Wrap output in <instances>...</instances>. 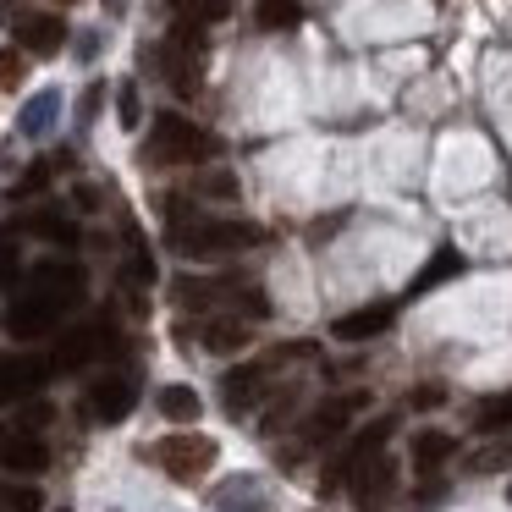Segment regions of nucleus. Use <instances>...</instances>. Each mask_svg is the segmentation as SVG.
<instances>
[{
  "instance_id": "f257e3e1",
  "label": "nucleus",
  "mask_w": 512,
  "mask_h": 512,
  "mask_svg": "<svg viewBox=\"0 0 512 512\" xmlns=\"http://www.w3.org/2000/svg\"><path fill=\"white\" fill-rule=\"evenodd\" d=\"M265 232L254 221H215V215H188V204L171 199V248L182 259H226L243 254V248H259Z\"/></svg>"
},
{
  "instance_id": "f03ea898",
  "label": "nucleus",
  "mask_w": 512,
  "mask_h": 512,
  "mask_svg": "<svg viewBox=\"0 0 512 512\" xmlns=\"http://www.w3.org/2000/svg\"><path fill=\"white\" fill-rule=\"evenodd\" d=\"M215 155H221L215 133H204L199 122H188L177 111H160L155 127H149V144H144V160H155V166H204Z\"/></svg>"
},
{
  "instance_id": "7ed1b4c3",
  "label": "nucleus",
  "mask_w": 512,
  "mask_h": 512,
  "mask_svg": "<svg viewBox=\"0 0 512 512\" xmlns=\"http://www.w3.org/2000/svg\"><path fill=\"white\" fill-rule=\"evenodd\" d=\"M171 292H177V303H188V309H232V314H254V320H265V314H270L265 292H259V287H237V281L182 276Z\"/></svg>"
},
{
  "instance_id": "20e7f679",
  "label": "nucleus",
  "mask_w": 512,
  "mask_h": 512,
  "mask_svg": "<svg viewBox=\"0 0 512 512\" xmlns=\"http://www.w3.org/2000/svg\"><path fill=\"white\" fill-rule=\"evenodd\" d=\"M149 457H155L177 485H193V479H204V468H215V441L210 435H193V430H177V435H160V441L149 446Z\"/></svg>"
},
{
  "instance_id": "39448f33",
  "label": "nucleus",
  "mask_w": 512,
  "mask_h": 512,
  "mask_svg": "<svg viewBox=\"0 0 512 512\" xmlns=\"http://www.w3.org/2000/svg\"><path fill=\"white\" fill-rule=\"evenodd\" d=\"M342 485L353 490V501H358L364 512H380V507L391 501V490H397V468H391V457L375 446V452L342 463Z\"/></svg>"
},
{
  "instance_id": "423d86ee",
  "label": "nucleus",
  "mask_w": 512,
  "mask_h": 512,
  "mask_svg": "<svg viewBox=\"0 0 512 512\" xmlns=\"http://www.w3.org/2000/svg\"><path fill=\"white\" fill-rule=\"evenodd\" d=\"M133 402H138V380L133 375H105V380H94V386H89L83 413L100 419V424H122L127 413H133Z\"/></svg>"
},
{
  "instance_id": "0eeeda50",
  "label": "nucleus",
  "mask_w": 512,
  "mask_h": 512,
  "mask_svg": "<svg viewBox=\"0 0 512 512\" xmlns=\"http://www.w3.org/2000/svg\"><path fill=\"white\" fill-rule=\"evenodd\" d=\"M61 320V303H50L45 292H23V298L6 309V331L23 336V342H34V336H50Z\"/></svg>"
},
{
  "instance_id": "6e6552de",
  "label": "nucleus",
  "mask_w": 512,
  "mask_h": 512,
  "mask_svg": "<svg viewBox=\"0 0 512 512\" xmlns=\"http://www.w3.org/2000/svg\"><path fill=\"white\" fill-rule=\"evenodd\" d=\"M188 336L204 347V353H243V347L254 342L243 314H204L199 325H188Z\"/></svg>"
},
{
  "instance_id": "1a4fd4ad",
  "label": "nucleus",
  "mask_w": 512,
  "mask_h": 512,
  "mask_svg": "<svg viewBox=\"0 0 512 512\" xmlns=\"http://www.w3.org/2000/svg\"><path fill=\"white\" fill-rule=\"evenodd\" d=\"M61 45H67V23H61V12L17 17V50H28V56H56Z\"/></svg>"
},
{
  "instance_id": "9d476101",
  "label": "nucleus",
  "mask_w": 512,
  "mask_h": 512,
  "mask_svg": "<svg viewBox=\"0 0 512 512\" xmlns=\"http://www.w3.org/2000/svg\"><path fill=\"white\" fill-rule=\"evenodd\" d=\"M50 364L45 358H0V402H23L45 391Z\"/></svg>"
},
{
  "instance_id": "9b49d317",
  "label": "nucleus",
  "mask_w": 512,
  "mask_h": 512,
  "mask_svg": "<svg viewBox=\"0 0 512 512\" xmlns=\"http://www.w3.org/2000/svg\"><path fill=\"white\" fill-rule=\"evenodd\" d=\"M34 292H45L50 303L72 309V303H83V270L78 265H61V259H45V265L34 270Z\"/></svg>"
},
{
  "instance_id": "f8f14e48",
  "label": "nucleus",
  "mask_w": 512,
  "mask_h": 512,
  "mask_svg": "<svg viewBox=\"0 0 512 512\" xmlns=\"http://www.w3.org/2000/svg\"><path fill=\"white\" fill-rule=\"evenodd\" d=\"M105 347H116L105 325H78V331H67V336H61V347H56V364H61V369H83L94 353H105Z\"/></svg>"
},
{
  "instance_id": "ddd939ff",
  "label": "nucleus",
  "mask_w": 512,
  "mask_h": 512,
  "mask_svg": "<svg viewBox=\"0 0 512 512\" xmlns=\"http://www.w3.org/2000/svg\"><path fill=\"white\" fill-rule=\"evenodd\" d=\"M364 408V397H342V402H325V408L309 413V424H303V441H336V435H347V419Z\"/></svg>"
},
{
  "instance_id": "4468645a",
  "label": "nucleus",
  "mask_w": 512,
  "mask_h": 512,
  "mask_svg": "<svg viewBox=\"0 0 512 512\" xmlns=\"http://www.w3.org/2000/svg\"><path fill=\"white\" fill-rule=\"evenodd\" d=\"M386 325H391L386 303H364V309H353V314H336L331 336H336V342H369V336H380Z\"/></svg>"
},
{
  "instance_id": "2eb2a0df",
  "label": "nucleus",
  "mask_w": 512,
  "mask_h": 512,
  "mask_svg": "<svg viewBox=\"0 0 512 512\" xmlns=\"http://www.w3.org/2000/svg\"><path fill=\"white\" fill-rule=\"evenodd\" d=\"M0 463L12 468V474H45L50 468V452H45V441H39V435H17V441H6L0 446Z\"/></svg>"
},
{
  "instance_id": "dca6fc26",
  "label": "nucleus",
  "mask_w": 512,
  "mask_h": 512,
  "mask_svg": "<svg viewBox=\"0 0 512 512\" xmlns=\"http://www.w3.org/2000/svg\"><path fill=\"white\" fill-rule=\"evenodd\" d=\"M265 380H270V364L232 369V375H226V408H232V413H243L248 402H259V397H265Z\"/></svg>"
},
{
  "instance_id": "f3484780",
  "label": "nucleus",
  "mask_w": 512,
  "mask_h": 512,
  "mask_svg": "<svg viewBox=\"0 0 512 512\" xmlns=\"http://www.w3.org/2000/svg\"><path fill=\"white\" fill-rule=\"evenodd\" d=\"M56 116H61V94L56 89H39L34 100L23 105V116H17V133H23V138H45L50 127H56Z\"/></svg>"
},
{
  "instance_id": "a211bd4d",
  "label": "nucleus",
  "mask_w": 512,
  "mask_h": 512,
  "mask_svg": "<svg viewBox=\"0 0 512 512\" xmlns=\"http://www.w3.org/2000/svg\"><path fill=\"white\" fill-rule=\"evenodd\" d=\"M254 23L265 28V34H287V28L303 23V6H298V0H259Z\"/></svg>"
},
{
  "instance_id": "6ab92c4d",
  "label": "nucleus",
  "mask_w": 512,
  "mask_h": 512,
  "mask_svg": "<svg viewBox=\"0 0 512 512\" xmlns=\"http://www.w3.org/2000/svg\"><path fill=\"white\" fill-rule=\"evenodd\" d=\"M160 413H166L171 424H193L204 413V402H199V391H188V386H160Z\"/></svg>"
},
{
  "instance_id": "aec40b11",
  "label": "nucleus",
  "mask_w": 512,
  "mask_h": 512,
  "mask_svg": "<svg viewBox=\"0 0 512 512\" xmlns=\"http://www.w3.org/2000/svg\"><path fill=\"white\" fill-rule=\"evenodd\" d=\"M474 430H479V435H507V430H512V391L479 402V408H474Z\"/></svg>"
},
{
  "instance_id": "412c9836",
  "label": "nucleus",
  "mask_w": 512,
  "mask_h": 512,
  "mask_svg": "<svg viewBox=\"0 0 512 512\" xmlns=\"http://www.w3.org/2000/svg\"><path fill=\"white\" fill-rule=\"evenodd\" d=\"M177 17H188V23H199V28H215V23H226L232 17V0H166Z\"/></svg>"
},
{
  "instance_id": "4be33fe9",
  "label": "nucleus",
  "mask_w": 512,
  "mask_h": 512,
  "mask_svg": "<svg viewBox=\"0 0 512 512\" xmlns=\"http://www.w3.org/2000/svg\"><path fill=\"white\" fill-rule=\"evenodd\" d=\"M215 507L221 512H265V496H259V485H248V479H232V485L215 490Z\"/></svg>"
},
{
  "instance_id": "5701e85b",
  "label": "nucleus",
  "mask_w": 512,
  "mask_h": 512,
  "mask_svg": "<svg viewBox=\"0 0 512 512\" xmlns=\"http://www.w3.org/2000/svg\"><path fill=\"white\" fill-rule=\"evenodd\" d=\"M452 452H457V441H452V435H441V430H424L419 441H413V463H419V468H441Z\"/></svg>"
},
{
  "instance_id": "b1692460",
  "label": "nucleus",
  "mask_w": 512,
  "mask_h": 512,
  "mask_svg": "<svg viewBox=\"0 0 512 512\" xmlns=\"http://www.w3.org/2000/svg\"><path fill=\"white\" fill-rule=\"evenodd\" d=\"M457 270H463V254H457V248H441V254H435V265L419 270V281H413V298H424V292L441 287L446 276H457Z\"/></svg>"
},
{
  "instance_id": "393cba45",
  "label": "nucleus",
  "mask_w": 512,
  "mask_h": 512,
  "mask_svg": "<svg viewBox=\"0 0 512 512\" xmlns=\"http://www.w3.org/2000/svg\"><path fill=\"white\" fill-rule=\"evenodd\" d=\"M501 468H512V435H501V441L479 446V452L468 457V474H501Z\"/></svg>"
},
{
  "instance_id": "a878e982",
  "label": "nucleus",
  "mask_w": 512,
  "mask_h": 512,
  "mask_svg": "<svg viewBox=\"0 0 512 512\" xmlns=\"http://www.w3.org/2000/svg\"><path fill=\"white\" fill-rule=\"evenodd\" d=\"M0 507L6 512H45L39 485H0Z\"/></svg>"
},
{
  "instance_id": "bb28decb",
  "label": "nucleus",
  "mask_w": 512,
  "mask_h": 512,
  "mask_svg": "<svg viewBox=\"0 0 512 512\" xmlns=\"http://www.w3.org/2000/svg\"><path fill=\"white\" fill-rule=\"evenodd\" d=\"M28 232L50 237V243H72V221H61V215H34V221H28Z\"/></svg>"
},
{
  "instance_id": "cd10ccee",
  "label": "nucleus",
  "mask_w": 512,
  "mask_h": 512,
  "mask_svg": "<svg viewBox=\"0 0 512 512\" xmlns=\"http://www.w3.org/2000/svg\"><path fill=\"white\" fill-rule=\"evenodd\" d=\"M116 111H122V127H138V122H144V105H138V83H122V89H116Z\"/></svg>"
},
{
  "instance_id": "c85d7f7f",
  "label": "nucleus",
  "mask_w": 512,
  "mask_h": 512,
  "mask_svg": "<svg viewBox=\"0 0 512 512\" xmlns=\"http://www.w3.org/2000/svg\"><path fill=\"white\" fill-rule=\"evenodd\" d=\"M17 270H23V254H17V243H0V281H17Z\"/></svg>"
},
{
  "instance_id": "c756f323",
  "label": "nucleus",
  "mask_w": 512,
  "mask_h": 512,
  "mask_svg": "<svg viewBox=\"0 0 512 512\" xmlns=\"http://www.w3.org/2000/svg\"><path fill=\"white\" fill-rule=\"evenodd\" d=\"M17 78H23V56H17V50H6V56H0V83L12 89Z\"/></svg>"
},
{
  "instance_id": "7c9ffc66",
  "label": "nucleus",
  "mask_w": 512,
  "mask_h": 512,
  "mask_svg": "<svg viewBox=\"0 0 512 512\" xmlns=\"http://www.w3.org/2000/svg\"><path fill=\"white\" fill-rule=\"evenodd\" d=\"M199 188H204V193H221V199H232V193H237V182L226 177V171H215V177H204Z\"/></svg>"
},
{
  "instance_id": "2f4dec72",
  "label": "nucleus",
  "mask_w": 512,
  "mask_h": 512,
  "mask_svg": "<svg viewBox=\"0 0 512 512\" xmlns=\"http://www.w3.org/2000/svg\"><path fill=\"white\" fill-rule=\"evenodd\" d=\"M45 424H50V408H28V413H23V430H28V435H39Z\"/></svg>"
},
{
  "instance_id": "473e14b6",
  "label": "nucleus",
  "mask_w": 512,
  "mask_h": 512,
  "mask_svg": "<svg viewBox=\"0 0 512 512\" xmlns=\"http://www.w3.org/2000/svg\"><path fill=\"white\" fill-rule=\"evenodd\" d=\"M441 397H446L441 386H419V391H413V408H435V402H441Z\"/></svg>"
},
{
  "instance_id": "72a5a7b5",
  "label": "nucleus",
  "mask_w": 512,
  "mask_h": 512,
  "mask_svg": "<svg viewBox=\"0 0 512 512\" xmlns=\"http://www.w3.org/2000/svg\"><path fill=\"white\" fill-rule=\"evenodd\" d=\"M100 100H105V89H100V83H94V89H89V94H83V122H89V116H94V111H100Z\"/></svg>"
},
{
  "instance_id": "f704fd0d",
  "label": "nucleus",
  "mask_w": 512,
  "mask_h": 512,
  "mask_svg": "<svg viewBox=\"0 0 512 512\" xmlns=\"http://www.w3.org/2000/svg\"><path fill=\"white\" fill-rule=\"evenodd\" d=\"M105 12H111V17H122V12H127V0H105Z\"/></svg>"
},
{
  "instance_id": "c9c22d12",
  "label": "nucleus",
  "mask_w": 512,
  "mask_h": 512,
  "mask_svg": "<svg viewBox=\"0 0 512 512\" xmlns=\"http://www.w3.org/2000/svg\"><path fill=\"white\" fill-rule=\"evenodd\" d=\"M0 446H6V435H0Z\"/></svg>"
},
{
  "instance_id": "e433bc0d",
  "label": "nucleus",
  "mask_w": 512,
  "mask_h": 512,
  "mask_svg": "<svg viewBox=\"0 0 512 512\" xmlns=\"http://www.w3.org/2000/svg\"><path fill=\"white\" fill-rule=\"evenodd\" d=\"M507 501H512V490H507Z\"/></svg>"
}]
</instances>
